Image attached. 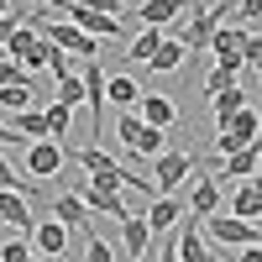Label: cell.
Segmentation results:
<instances>
[{
  "instance_id": "obj_1",
  "label": "cell",
  "mask_w": 262,
  "mask_h": 262,
  "mask_svg": "<svg viewBox=\"0 0 262 262\" xmlns=\"http://www.w3.org/2000/svg\"><path fill=\"white\" fill-rule=\"evenodd\" d=\"M27 27L42 37V42H53V48H63V53H79V58H100L105 48H100V42L90 37V32H79L74 27V21H58V16H27Z\"/></svg>"
},
{
  "instance_id": "obj_2",
  "label": "cell",
  "mask_w": 262,
  "mask_h": 262,
  "mask_svg": "<svg viewBox=\"0 0 262 262\" xmlns=\"http://www.w3.org/2000/svg\"><path fill=\"white\" fill-rule=\"evenodd\" d=\"M69 158H74L84 173H90V184H100V189H116V194H121V189H131V179H137V173H126V168H121V163H116V158H111V152H105L100 142L79 147V152L69 147Z\"/></svg>"
},
{
  "instance_id": "obj_3",
  "label": "cell",
  "mask_w": 262,
  "mask_h": 262,
  "mask_svg": "<svg viewBox=\"0 0 262 262\" xmlns=\"http://www.w3.org/2000/svg\"><path fill=\"white\" fill-rule=\"evenodd\" d=\"M116 137H121V147H126V158H158V152L168 147V137H173V131L147 126L137 111H121V121H116Z\"/></svg>"
},
{
  "instance_id": "obj_4",
  "label": "cell",
  "mask_w": 262,
  "mask_h": 262,
  "mask_svg": "<svg viewBox=\"0 0 262 262\" xmlns=\"http://www.w3.org/2000/svg\"><path fill=\"white\" fill-rule=\"evenodd\" d=\"M147 163H152V189H158V194H173V189H184L194 179V152L163 147L158 158H147Z\"/></svg>"
},
{
  "instance_id": "obj_5",
  "label": "cell",
  "mask_w": 262,
  "mask_h": 262,
  "mask_svg": "<svg viewBox=\"0 0 262 262\" xmlns=\"http://www.w3.org/2000/svg\"><path fill=\"white\" fill-rule=\"evenodd\" d=\"M200 236H210V242H221V247H257V226L252 221H236V215H226V210L205 215Z\"/></svg>"
},
{
  "instance_id": "obj_6",
  "label": "cell",
  "mask_w": 262,
  "mask_h": 262,
  "mask_svg": "<svg viewBox=\"0 0 262 262\" xmlns=\"http://www.w3.org/2000/svg\"><path fill=\"white\" fill-rule=\"evenodd\" d=\"M226 16H231V6H200V11H194V16L184 21V32H179V42L189 48V58L210 48V37H215V27H226Z\"/></svg>"
},
{
  "instance_id": "obj_7",
  "label": "cell",
  "mask_w": 262,
  "mask_h": 262,
  "mask_svg": "<svg viewBox=\"0 0 262 262\" xmlns=\"http://www.w3.org/2000/svg\"><path fill=\"white\" fill-rule=\"evenodd\" d=\"M257 131H262V121H257V111L247 105V111H236L221 131H215V152H221V158H231V152H242V147L257 142Z\"/></svg>"
},
{
  "instance_id": "obj_8",
  "label": "cell",
  "mask_w": 262,
  "mask_h": 262,
  "mask_svg": "<svg viewBox=\"0 0 262 262\" xmlns=\"http://www.w3.org/2000/svg\"><path fill=\"white\" fill-rule=\"evenodd\" d=\"M63 163H69V142H27V179H53V173H63Z\"/></svg>"
},
{
  "instance_id": "obj_9",
  "label": "cell",
  "mask_w": 262,
  "mask_h": 262,
  "mask_svg": "<svg viewBox=\"0 0 262 262\" xmlns=\"http://www.w3.org/2000/svg\"><path fill=\"white\" fill-rule=\"evenodd\" d=\"M84 105H90V116H95V137H105V63L100 58H84Z\"/></svg>"
},
{
  "instance_id": "obj_10",
  "label": "cell",
  "mask_w": 262,
  "mask_h": 262,
  "mask_svg": "<svg viewBox=\"0 0 262 262\" xmlns=\"http://www.w3.org/2000/svg\"><path fill=\"white\" fill-rule=\"evenodd\" d=\"M74 194H79V205L90 210V215H111V221L131 215V210H126V200H121L116 189H100V184H90V179H84V184H74Z\"/></svg>"
},
{
  "instance_id": "obj_11",
  "label": "cell",
  "mask_w": 262,
  "mask_h": 262,
  "mask_svg": "<svg viewBox=\"0 0 262 262\" xmlns=\"http://www.w3.org/2000/svg\"><path fill=\"white\" fill-rule=\"evenodd\" d=\"M32 252L42 262H58L63 252H69V226H58V221H37L32 226Z\"/></svg>"
},
{
  "instance_id": "obj_12",
  "label": "cell",
  "mask_w": 262,
  "mask_h": 262,
  "mask_svg": "<svg viewBox=\"0 0 262 262\" xmlns=\"http://www.w3.org/2000/svg\"><path fill=\"white\" fill-rule=\"evenodd\" d=\"M257 163H262V158H257V142H252V147H242V152H231V158H221V173H210V179L221 184V189H226V184H242V179H257Z\"/></svg>"
},
{
  "instance_id": "obj_13",
  "label": "cell",
  "mask_w": 262,
  "mask_h": 262,
  "mask_svg": "<svg viewBox=\"0 0 262 262\" xmlns=\"http://www.w3.org/2000/svg\"><path fill=\"white\" fill-rule=\"evenodd\" d=\"M221 184L210 179V173H200V179H194V189H189V205H184V215H194V221H205V215H215L221 210Z\"/></svg>"
},
{
  "instance_id": "obj_14",
  "label": "cell",
  "mask_w": 262,
  "mask_h": 262,
  "mask_svg": "<svg viewBox=\"0 0 262 262\" xmlns=\"http://www.w3.org/2000/svg\"><path fill=\"white\" fill-rule=\"evenodd\" d=\"M142 221H147V231H152V236H163V231H173V226L184 221V200H173V194H158V200H147V215H142Z\"/></svg>"
},
{
  "instance_id": "obj_15",
  "label": "cell",
  "mask_w": 262,
  "mask_h": 262,
  "mask_svg": "<svg viewBox=\"0 0 262 262\" xmlns=\"http://www.w3.org/2000/svg\"><path fill=\"white\" fill-rule=\"evenodd\" d=\"M137 116H142L147 126H158V131H173V126H179V105H173L168 95H147V90H142Z\"/></svg>"
},
{
  "instance_id": "obj_16",
  "label": "cell",
  "mask_w": 262,
  "mask_h": 262,
  "mask_svg": "<svg viewBox=\"0 0 262 262\" xmlns=\"http://www.w3.org/2000/svg\"><path fill=\"white\" fill-rule=\"evenodd\" d=\"M247 105H252V95L242 90V84H226V90H215L210 95V116H215V131H221L236 111H247Z\"/></svg>"
},
{
  "instance_id": "obj_17",
  "label": "cell",
  "mask_w": 262,
  "mask_h": 262,
  "mask_svg": "<svg viewBox=\"0 0 262 262\" xmlns=\"http://www.w3.org/2000/svg\"><path fill=\"white\" fill-rule=\"evenodd\" d=\"M184 11H189V0H137L142 27H168V21H179Z\"/></svg>"
},
{
  "instance_id": "obj_18",
  "label": "cell",
  "mask_w": 262,
  "mask_h": 262,
  "mask_svg": "<svg viewBox=\"0 0 262 262\" xmlns=\"http://www.w3.org/2000/svg\"><path fill=\"white\" fill-rule=\"evenodd\" d=\"M0 226H16L21 236H32V205H27V194H0Z\"/></svg>"
},
{
  "instance_id": "obj_19",
  "label": "cell",
  "mask_w": 262,
  "mask_h": 262,
  "mask_svg": "<svg viewBox=\"0 0 262 262\" xmlns=\"http://www.w3.org/2000/svg\"><path fill=\"white\" fill-rule=\"evenodd\" d=\"M184 58H189L184 42H179V37H163V42H158V53L147 58V69H152V74H179V69H184Z\"/></svg>"
},
{
  "instance_id": "obj_20",
  "label": "cell",
  "mask_w": 262,
  "mask_h": 262,
  "mask_svg": "<svg viewBox=\"0 0 262 262\" xmlns=\"http://www.w3.org/2000/svg\"><path fill=\"white\" fill-rule=\"evenodd\" d=\"M137 100H142V84L137 79H126V74L105 79V105H116V111H137Z\"/></svg>"
},
{
  "instance_id": "obj_21",
  "label": "cell",
  "mask_w": 262,
  "mask_h": 262,
  "mask_svg": "<svg viewBox=\"0 0 262 262\" xmlns=\"http://www.w3.org/2000/svg\"><path fill=\"white\" fill-rule=\"evenodd\" d=\"M121 242H126L131 262H142V257H147V247H152V231H147V221H142V215H121Z\"/></svg>"
},
{
  "instance_id": "obj_22",
  "label": "cell",
  "mask_w": 262,
  "mask_h": 262,
  "mask_svg": "<svg viewBox=\"0 0 262 262\" xmlns=\"http://www.w3.org/2000/svg\"><path fill=\"white\" fill-rule=\"evenodd\" d=\"M257 210H262V200H257V184H252V179L231 184V210H226V215H236V221H257Z\"/></svg>"
},
{
  "instance_id": "obj_23",
  "label": "cell",
  "mask_w": 262,
  "mask_h": 262,
  "mask_svg": "<svg viewBox=\"0 0 262 262\" xmlns=\"http://www.w3.org/2000/svg\"><path fill=\"white\" fill-rule=\"evenodd\" d=\"M53 221H58V226H90V210L79 205L74 189H63L58 200H53Z\"/></svg>"
},
{
  "instance_id": "obj_24",
  "label": "cell",
  "mask_w": 262,
  "mask_h": 262,
  "mask_svg": "<svg viewBox=\"0 0 262 262\" xmlns=\"http://www.w3.org/2000/svg\"><path fill=\"white\" fill-rule=\"evenodd\" d=\"M0 194H37V184L32 179H21V168H11V158H6V147H0Z\"/></svg>"
},
{
  "instance_id": "obj_25",
  "label": "cell",
  "mask_w": 262,
  "mask_h": 262,
  "mask_svg": "<svg viewBox=\"0 0 262 262\" xmlns=\"http://www.w3.org/2000/svg\"><path fill=\"white\" fill-rule=\"evenodd\" d=\"M158 42H163V27H147L142 37H131V48H126V58H131V63H147L152 53H158Z\"/></svg>"
},
{
  "instance_id": "obj_26",
  "label": "cell",
  "mask_w": 262,
  "mask_h": 262,
  "mask_svg": "<svg viewBox=\"0 0 262 262\" xmlns=\"http://www.w3.org/2000/svg\"><path fill=\"white\" fill-rule=\"evenodd\" d=\"M58 105H63V111H79V105H84V84H79V74H63V79H58Z\"/></svg>"
},
{
  "instance_id": "obj_27",
  "label": "cell",
  "mask_w": 262,
  "mask_h": 262,
  "mask_svg": "<svg viewBox=\"0 0 262 262\" xmlns=\"http://www.w3.org/2000/svg\"><path fill=\"white\" fill-rule=\"evenodd\" d=\"M27 100H32V84H6V90H0V111H27Z\"/></svg>"
},
{
  "instance_id": "obj_28",
  "label": "cell",
  "mask_w": 262,
  "mask_h": 262,
  "mask_svg": "<svg viewBox=\"0 0 262 262\" xmlns=\"http://www.w3.org/2000/svg\"><path fill=\"white\" fill-rule=\"evenodd\" d=\"M0 262H37V252H32V242H27V236H16V242H6V247H0Z\"/></svg>"
},
{
  "instance_id": "obj_29",
  "label": "cell",
  "mask_w": 262,
  "mask_h": 262,
  "mask_svg": "<svg viewBox=\"0 0 262 262\" xmlns=\"http://www.w3.org/2000/svg\"><path fill=\"white\" fill-rule=\"evenodd\" d=\"M84 262H116V252H111V242H105L100 231H90V247H84Z\"/></svg>"
},
{
  "instance_id": "obj_30",
  "label": "cell",
  "mask_w": 262,
  "mask_h": 262,
  "mask_svg": "<svg viewBox=\"0 0 262 262\" xmlns=\"http://www.w3.org/2000/svg\"><path fill=\"white\" fill-rule=\"evenodd\" d=\"M6 84H32V79H27V69H21L16 58L0 53V90H6Z\"/></svg>"
},
{
  "instance_id": "obj_31",
  "label": "cell",
  "mask_w": 262,
  "mask_h": 262,
  "mask_svg": "<svg viewBox=\"0 0 262 262\" xmlns=\"http://www.w3.org/2000/svg\"><path fill=\"white\" fill-rule=\"evenodd\" d=\"M21 21H27V16H21V6H11L6 16H0V48H6V37H11L16 27H21Z\"/></svg>"
},
{
  "instance_id": "obj_32",
  "label": "cell",
  "mask_w": 262,
  "mask_h": 262,
  "mask_svg": "<svg viewBox=\"0 0 262 262\" xmlns=\"http://www.w3.org/2000/svg\"><path fill=\"white\" fill-rule=\"evenodd\" d=\"M226 84H236V74H231V69H221V63H215V69H210V79H205V90L215 95V90H226Z\"/></svg>"
},
{
  "instance_id": "obj_33",
  "label": "cell",
  "mask_w": 262,
  "mask_h": 262,
  "mask_svg": "<svg viewBox=\"0 0 262 262\" xmlns=\"http://www.w3.org/2000/svg\"><path fill=\"white\" fill-rule=\"evenodd\" d=\"M48 69H53V79H63V74H74V63H69L63 48H53V53H48Z\"/></svg>"
},
{
  "instance_id": "obj_34",
  "label": "cell",
  "mask_w": 262,
  "mask_h": 262,
  "mask_svg": "<svg viewBox=\"0 0 262 262\" xmlns=\"http://www.w3.org/2000/svg\"><path fill=\"white\" fill-rule=\"evenodd\" d=\"M79 6H90V11H105V16H116V11H126L131 0H79Z\"/></svg>"
},
{
  "instance_id": "obj_35",
  "label": "cell",
  "mask_w": 262,
  "mask_h": 262,
  "mask_svg": "<svg viewBox=\"0 0 262 262\" xmlns=\"http://www.w3.org/2000/svg\"><path fill=\"white\" fill-rule=\"evenodd\" d=\"M257 11H262V6H257V0H242V11H236V16H242V21H247V27H257Z\"/></svg>"
},
{
  "instance_id": "obj_36",
  "label": "cell",
  "mask_w": 262,
  "mask_h": 262,
  "mask_svg": "<svg viewBox=\"0 0 262 262\" xmlns=\"http://www.w3.org/2000/svg\"><path fill=\"white\" fill-rule=\"evenodd\" d=\"M152 262H179V252H173V242H168V247H163L158 257H152Z\"/></svg>"
},
{
  "instance_id": "obj_37",
  "label": "cell",
  "mask_w": 262,
  "mask_h": 262,
  "mask_svg": "<svg viewBox=\"0 0 262 262\" xmlns=\"http://www.w3.org/2000/svg\"><path fill=\"white\" fill-rule=\"evenodd\" d=\"M236 262H262V252H257V247H242V257H236Z\"/></svg>"
},
{
  "instance_id": "obj_38",
  "label": "cell",
  "mask_w": 262,
  "mask_h": 262,
  "mask_svg": "<svg viewBox=\"0 0 262 262\" xmlns=\"http://www.w3.org/2000/svg\"><path fill=\"white\" fill-rule=\"evenodd\" d=\"M221 6H231V0H221Z\"/></svg>"
},
{
  "instance_id": "obj_39",
  "label": "cell",
  "mask_w": 262,
  "mask_h": 262,
  "mask_svg": "<svg viewBox=\"0 0 262 262\" xmlns=\"http://www.w3.org/2000/svg\"><path fill=\"white\" fill-rule=\"evenodd\" d=\"M210 262H215V257H210Z\"/></svg>"
},
{
  "instance_id": "obj_40",
  "label": "cell",
  "mask_w": 262,
  "mask_h": 262,
  "mask_svg": "<svg viewBox=\"0 0 262 262\" xmlns=\"http://www.w3.org/2000/svg\"><path fill=\"white\" fill-rule=\"evenodd\" d=\"M142 262H147V257H142Z\"/></svg>"
}]
</instances>
